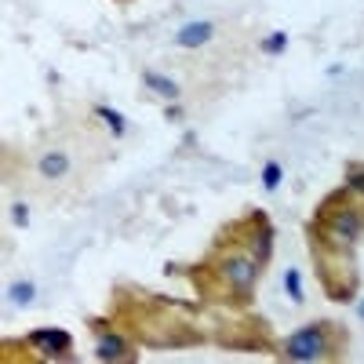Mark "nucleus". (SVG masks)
<instances>
[{
	"label": "nucleus",
	"instance_id": "obj_1",
	"mask_svg": "<svg viewBox=\"0 0 364 364\" xmlns=\"http://www.w3.org/2000/svg\"><path fill=\"white\" fill-rule=\"evenodd\" d=\"M331 353H336V346H331V331L321 321L291 331V336L281 343V357L284 360H321V357H331Z\"/></svg>",
	"mask_w": 364,
	"mask_h": 364
},
{
	"label": "nucleus",
	"instance_id": "obj_2",
	"mask_svg": "<svg viewBox=\"0 0 364 364\" xmlns=\"http://www.w3.org/2000/svg\"><path fill=\"white\" fill-rule=\"evenodd\" d=\"M259 259L252 255V252H233V255H226L223 262H219V277L230 284V291L237 295V299H248L252 295V288H255V277H259Z\"/></svg>",
	"mask_w": 364,
	"mask_h": 364
},
{
	"label": "nucleus",
	"instance_id": "obj_3",
	"mask_svg": "<svg viewBox=\"0 0 364 364\" xmlns=\"http://www.w3.org/2000/svg\"><path fill=\"white\" fill-rule=\"evenodd\" d=\"M26 343L44 357H70V350H73V336L63 328H37L26 336Z\"/></svg>",
	"mask_w": 364,
	"mask_h": 364
},
{
	"label": "nucleus",
	"instance_id": "obj_4",
	"mask_svg": "<svg viewBox=\"0 0 364 364\" xmlns=\"http://www.w3.org/2000/svg\"><path fill=\"white\" fill-rule=\"evenodd\" d=\"M211 37H215V22H208V18H200V22H186L175 33V44L178 48H200V44H208Z\"/></svg>",
	"mask_w": 364,
	"mask_h": 364
},
{
	"label": "nucleus",
	"instance_id": "obj_5",
	"mask_svg": "<svg viewBox=\"0 0 364 364\" xmlns=\"http://www.w3.org/2000/svg\"><path fill=\"white\" fill-rule=\"evenodd\" d=\"M95 357H99V360H124V357H132L128 339H124V336H113V331H102L99 346H95Z\"/></svg>",
	"mask_w": 364,
	"mask_h": 364
},
{
	"label": "nucleus",
	"instance_id": "obj_6",
	"mask_svg": "<svg viewBox=\"0 0 364 364\" xmlns=\"http://www.w3.org/2000/svg\"><path fill=\"white\" fill-rule=\"evenodd\" d=\"M252 219H255V226H259V230H255V252H252V255H255L259 262H269V252H273V237H277V230H273V226L266 223V215H262V211H255Z\"/></svg>",
	"mask_w": 364,
	"mask_h": 364
},
{
	"label": "nucleus",
	"instance_id": "obj_7",
	"mask_svg": "<svg viewBox=\"0 0 364 364\" xmlns=\"http://www.w3.org/2000/svg\"><path fill=\"white\" fill-rule=\"evenodd\" d=\"M142 84L149 91H157V95H164V99H178L182 95V87L171 77H161V73H142Z\"/></svg>",
	"mask_w": 364,
	"mask_h": 364
},
{
	"label": "nucleus",
	"instance_id": "obj_8",
	"mask_svg": "<svg viewBox=\"0 0 364 364\" xmlns=\"http://www.w3.org/2000/svg\"><path fill=\"white\" fill-rule=\"evenodd\" d=\"M70 171V157L66 154H58V149H55V154H44L41 157V175L44 178H63Z\"/></svg>",
	"mask_w": 364,
	"mask_h": 364
},
{
	"label": "nucleus",
	"instance_id": "obj_9",
	"mask_svg": "<svg viewBox=\"0 0 364 364\" xmlns=\"http://www.w3.org/2000/svg\"><path fill=\"white\" fill-rule=\"evenodd\" d=\"M8 299L15 302V306H29V302L37 299V288H33V281H15V284L8 288Z\"/></svg>",
	"mask_w": 364,
	"mask_h": 364
},
{
	"label": "nucleus",
	"instance_id": "obj_10",
	"mask_svg": "<svg viewBox=\"0 0 364 364\" xmlns=\"http://www.w3.org/2000/svg\"><path fill=\"white\" fill-rule=\"evenodd\" d=\"M95 113H99V117L106 120V124H109V132H113L117 139H120V135H124V132H128V124H124V117H120L117 109H109V106H99Z\"/></svg>",
	"mask_w": 364,
	"mask_h": 364
},
{
	"label": "nucleus",
	"instance_id": "obj_11",
	"mask_svg": "<svg viewBox=\"0 0 364 364\" xmlns=\"http://www.w3.org/2000/svg\"><path fill=\"white\" fill-rule=\"evenodd\" d=\"M281 178H284V168L277 164V161H269L266 168H262V186H266V193H273L281 186Z\"/></svg>",
	"mask_w": 364,
	"mask_h": 364
},
{
	"label": "nucleus",
	"instance_id": "obj_12",
	"mask_svg": "<svg viewBox=\"0 0 364 364\" xmlns=\"http://www.w3.org/2000/svg\"><path fill=\"white\" fill-rule=\"evenodd\" d=\"M346 190L350 193H364V164H346Z\"/></svg>",
	"mask_w": 364,
	"mask_h": 364
},
{
	"label": "nucleus",
	"instance_id": "obj_13",
	"mask_svg": "<svg viewBox=\"0 0 364 364\" xmlns=\"http://www.w3.org/2000/svg\"><path fill=\"white\" fill-rule=\"evenodd\" d=\"M284 288H288L291 302H302V277H299V269H288L284 273Z\"/></svg>",
	"mask_w": 364,
	"mask_h": 364
},
{
	"label": "nucleus",
	"instance_id": "obj_14",
	"mask_svg": "<svg viewBox=\"0 0 364 364\" xmlns=\"http://www.w3.org/2000/svg\"><path fill=\"white\" fill-rule=\"evenodd\" d=\"M288 48V33H269L266 41H262V51L266 55H281Z\"/></svg>",
	"mask_w": 364,
	"mask_h": 364
},
{
	"label": "nucleus",
	"instance_id": "obj_15",
	"mask_svg": "<svg viewBox=\"0 0 364 364\" xmlns=\"http://www.w3.org/2000/svg\"><path fill=\"white\" fill-rule=\"evenodd\" d=\"M11 219H15V226H22V230L29 226V211H26V204H15V208H11Z\"/></svg>",
	"mask_w": 364,
	"mask_h": 364
},
{
	"label": "nucleus",
	"instance_id": "obj_16",
	"mask_svg": "<svg viewBox=\"0 0 364 364\" xmlns=\"http://www.w3.org/2000/svg\"><path fill=\"white\" fill-rule=\"evenodd\" d=\"M164 117H168V120H182V109H178V106H168Z\"/></svg>",
	"mask_w": 364,
	"mask_h": 364
},
{
	"label": "nucleus",
	"instance_id": "obj_17",
	"mask_svg": "<svg viewBox=\"0 0 364 364\" xmlns=\"http://www.w3.org/2000/svg\"><path fill=\"white\" fill-rule=\"evenodd\" d=\"M357 314H360V321H364V299L357 302Z\"/></svg>",
	"mask_w": 364,
	"mask_h": 364
}]
</instances>
